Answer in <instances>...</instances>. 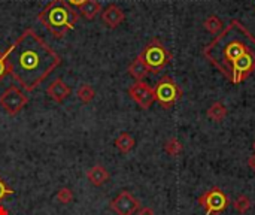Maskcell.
Returning a JSON list of instances; mask_svg holds the SVG:
<instances>
[{"label":"cell","mask_w":255,"mask_h":215,"mask_svg":"<svg viewBox=\"0 0 255 215\" xmlns=\"http://www.w3.org/2000/svg\"><path fill=\"white\" fill-rule=\"evenodd\" d=\"M164 151L170 157H178L182 153V144L176 138H170L164 142Z\"/></svg>","instance_id":"cell-19"},{"label":"cell","mask_w":255,"mask_h":215,"mask_svg":"<svg viewBox=\"0 0 255 215\" xmlns=\"http://www.w3.org/2000/svg\"><path fill=\"white\" fill-rule=\"evenodd\" d=\"M66 1H67L72 7H73V6H78V7H79V6H82L87 0H66Z\"/></svg>","instance_id":"cell-25"},{"label":"cell","mask_w":255,"mask_h":215,"mask_svg":"<svg viewBox=\"0 0 255 215\" xmlns=\"http://www.w3.org/2000/svg\"><path fill=\"white\" fill-rule=\"evenodd\" d=\"M70 88H69V85L61 79V78H57V79H54L51 84H49V87L46 88V94L54 100V102H57V103H63L69 96H70Z\"/></svg>","instance_id":"cell-10"},{"label":"cell","mask_w":255,"mask_h":215,"mask_svg":"<svg viewBox=\"0 0 255 215\" xmlns=\"http://www.w3.org/2000/svg\"><path fill=\"white\" fill-rule=\"evenodd\" d=\"M126 15H124V10L117 6V4H109L103 12H102V19L103 22L106 24V27L109 28H115L118 27L123 21H124Z\"/></svg>","instance_id":"cell-11"},{"label":"cell","mask_w":255,"mask_h":215,"mask_svg":"<svg viewBox=\"0 0 255 215\" xmlns=\"http://www.w3.org/2000/svg\"><path fill=\"white\" fill-rule=\"evenodd\" d=\"M253 54H255V37L238 19H233L205 49L206 58L229 79L238 61Z\"/></svg>","instance_id":"cell-2"},{"label":"cell","mask_w":255,"mask_h":215,"mask_svg":"<svg viewBox=\"0 0 255 215\" xmlns=\"http://www.w3.org/2000/svg\"><path fill=\"white\" fill-rule=\"evenodd\" d=\"M111 178V174L106 171L105 166L102 165H94L91 169L87 171V180L90 181V184H93L94 187H102L105 183H108Z\"/></svg>","instance_id":"cell-12"},{"label":"cell","mask_w":255,"mask_h":215,"mask_svg":"<svg viewBox=\"0 0 255 215\" xmlns=\"http://www.w3.org/2000/svg\"><path fill=\"white\" fill-rule=\"evenodd\" d=\"M139 58L146 64V67L149 69V72L152 73H160L172 60V54L169 52V49L163 45V42L160 39H152L145 48L143 51L139 54Z\"/></svg>","instance_id":"cell-4"},{"label":"cell","mask_w":255,"mask_h":215,"mask_svg":"<svg viewBox=\"0 0 255 215\" xmlns=\"http://www.w3.org/2000/svg\"><path fill=\"white\" fill-rule=\"evenodd\" d=\"M102 12V4L97 0H87L82 6H79V13L85 18V19H93L96 18V15Z\"/></svg>","instance_id":"cell-14"},{"label":"cell","mask_w":255,"mask_h":215,"mask_svg":"<svg viewBox=\"0 0 255 215\" xmlns=\"http://www.w3.org/2000/svg\"><path fill=\"white\" fill-rule=\"evenodd\" d=\"M73 192L69 189V187H61L58 192H57V201L63 205H67L73 201Z\"/></svg>","instance_id":"cell-21"},{"label":"cell","mask_w":255,"mask_h":215,"mask_svg":"<svg viewBox=\"0 0 255 215\" xmlns=\"http://www.w3.org/2000/svg\"><path fill=\"white\" fill-rule=\"evenodd\" d=\"M109 208L117 215H134L140 208V202L130 192L123 190L115 199L111 201Z\"/></svg>","instance_id":"cell-8"},{"label":"cell","mask_w":255,"mask_h":215,"mask_svg":"<svg viewBox=\"0 0 255 215\" xmlns=\"http://www.w3.org/2000/svg\"><path fill=\"white\" fill-rule=\"evenodd\" d=\"M154 96H155V100L164 109H170L182 97V90L170 76L166 75L155 84Z\"/></svg>","instance_id":"cell-5"},{"label":"cell","mask_w":255,"mask_h":215,"mask_svg":"<svg viewBox=\"0 0 255 215\" xmlns=\"http://www.w3.org/2000/svg\"><path fill=\"white\" fill-rule=\"evenodd\" d=\"M128 73L136 79V81H143L148 73H149V69L146 67V64L137 57L131 61V64L128 66Z\"/></svg>","instance_id":"cell-13"},{"label":"cell","mask_w":255,"mask_h":215,"mask_svg":"<svg viewBox=\"0 0 255 215\" xmlns=\"http://www.w3.org/2000/svg\"><path fill=\"white\" fill-rule=\"evenodd\" d=\"M137 215H155L154 210L149 208V207H143V208H139V213Z\"/></svg>","instance_id":"cell-24"},{"label":"cell","mask_w":255,"mask_h":215,"mask_svg":"<svg viewBox=\"0 0 255 215\" xmlns=\"http://www.w3.org/2000/svg\"><path fill=\"white\" fill-rule=\"evenodd\" d=\"M76 96L82 103H90L96 97V90L90 84H82L76 90Z\"/></svg>","instance_id":"cell-17"},{"label":"cell","mask_w":255,"mask_h":215,"mask_svg":"<svg viewBox=\"0 0 255 215\" xmlns=\"http://www.w3.org/2000/svg\"><path fill=\"white\" fill-rule=\"evenodd\" d=\"M253 148H254V151H255V141H254V144H253Z\"/></svg>","instance_id":"cell-28"},{"label":"cell","mask_w":255,"mask_h":215,"mask_svg":"<svg viewBox=\"0 0 255 215\" xmlns=\"http://www.w3.org/2000/svg\"><path fill=\"white\" fill-rule=\"evenodd\" d=\"M37 19L54 37L61 39L75 28L79 15L66 0H51L37 13Z\"/></svg>","instance_id":"cell-3"},{"label":"cell","mask_w":255,"mask_h":215,"mask_svg":"<svg viewBox=\"0 0 255 215\" xmlns=\"http://www.w3.org/2000/svg\"><path fill=\"white\" fill-rule=\"evenodd\" d=\"M115 147L123 153V154H127V153H130L133 148H134V145H136V141L128 135V133H121L117 139H115Z\"/></svg>","instance_id":"cell-15"},{"label":"cell","mask_w":255,"mask_h":215,"mask_svg":"<svg viewBox=\"0 0 255 215\" xmlns=\"http://www.w3.org/2000/svg\"><path fill=\"white\" fill-rule=\"evenodd\" d=\"M60 64V54L55 52L33 28H25L9 46V75L25 91L36 90Z\"/></svg>","instance_id":"cell-1"},{"label":"cell","mask_w":255,"mask_h":215,"mask_svg":"<svg viewBox=\"0 0 255 215\" xmlns=\"http://www.w3.org/2000/svg\"><path fill=\"white\" fill-rule=\"evenodd\" d=\"M0 215H9V213H7V210L3 207V205H0Z\"/></svg>","instance_id":"cell-27"},{"label":"cell","mask_w":255,"mask_h":215,"mask_svg":"<svg viewBox=\"0 0 255 215\" xmlns=\"http://www.w3.org/2000/svg\"><path fill=\"white\" fill-rule=\"evenodd\" d=\"M208 117H209L211 120H214L215 123H220V121H223V120L227 117V108L224 106V103L215 102V103H212V106L208 109Z\"/></svg>","instance_id":"cell-16"},{"label":"cell","mask_w":255,"mask_h":215,"mask_svg":"<svg viewBox=\"0 0 255 215\" xmlns=\"http://www.w3.org/2000/svg\"><path fill=\"white\" fill-rule=\"evenodd\" d=\"M248 166H250L253 171H255V154L254 156H250V157H248Z\"/></svg>","instance_id":"cell-26"},{"label":"cell","mask_w":255,"mask_h":215,"mask_svg":"<svg viewBox=\"0 0 255 215\" xmlns=\"http://www.w3.org/2000/svg\"><path fill=\"white\" fill-rule=\"evenodd\" d=\"M233 207H235V210H236L239 214H245V213H248V211L251 210L253 204H251V199H250L248 196L241 195V196L233 202Z\"/></svg>","instance_id":"cell-20"},{"label":"cell","mask_w":255,"mask_h":215,"mask_svg":"<svg viewBox=\"0 0 255 215\" xmlns=\"http://www.w3.org/2000/svg\"><path fill=\"white\" fill-rule=\"evenodd\" d=\"M128 96L142 108V109H149L151 105L155 102L154 96V88L149 87L143 81H136L130 88H128Z\"/></svg>","instance_id":"cell-9"},{"label":"cell","mask_w":255,"mask_h":215,"mask_svg":"<svg viewBox=\"0 0 255 215\" xmlns=\"http://www.w3.org/2000/svg\"><path fill=\"white\" fill-rule=\"evenodd\" d=\"M205 28L212 34H220L223 30V21L217 15H211L205 19Z\"/></svg>","instance_id":"cell-18"},{"label":"cell","mask_w":255,"mask_h":215,"mask_svg":"<svg viewBox=\"0 0 255 215\" xmlns=\"http://www.w3.org/2000/svg\"><path fill=\"white\" fill-rule=\"evenodd\" d=\"M199 205L205 210L206 215H218L229 208L230 201L221 189L214 187L199 198Z\"/></svg>","instance_id":"cell-6"},{"label":"cell","mask_w":255,"mask_h":215,"mask_svg":"<svg viewBox=\"0 0 255 215\" xmlns=\"http://www.w3.org/2000/svg\"><path fill=\"white\" fill-rule=\"evenodd\" d=\"M15 192H13V189H10L4 181H3V178L0 177V202L3 201V199H6L7 196H12Z\"/></svg>","instance_id":"cell-23"},{"label":"cell","mask_w":255,"mask_h":215,"mask_svg":"<svg viewBox=\"0 0 255 215\" xmlns=\"http://www.w3.org/2000/svg\"><path fill=\"white\" fill-rule=\"evenodd\" d=\"M7 55H9V48L4 51H0V82L9 75L7 70Z\"/></svg>","instance_id":"cell-22"},{"label":"cell","mask_w":255,"mask_h":215,"mask_svg":"<svg viewBox=\"0 0 255 215\" xmlns=\"http://www.w3.org/2000/svg\"><path fill=\"white\" fill-rule=\"evenodd\" d=\"M27 103H28V96H25L24 91L16 85H9L0 96V106L9 115H16L24 109Z\"/></svg>","instance_id":"cell-7"}]
</instances>
